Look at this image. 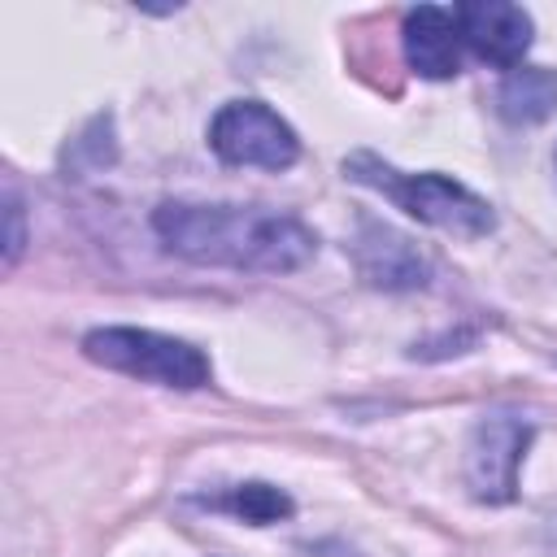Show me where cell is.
<instances>
[{
  "label": "cell",
  "instance_id": "6da1fadb",
  "mask_svg": "<svg viewBox=\"0 0 557 557\" xmlns=\"http://www.w3.org/2000/svg\"><path fill=\"white\" fill-rule=\"evenodd\" d=\"M161 244L196 265L287 274L313 261L318 235L296 218L261 205H191L165 200L152 213Z\"/></svg>",
  "mask_w": 557,
  "mask_h": 557
},
{
  "label": "cell",
  "instance_id": "7a4b0ae2",
  "mask_svg": "<svg viewBox=\"0 0 557 557\" xmlns=\"http://www.w3.org/2000/svg\"><path fill=\"white\" fill-rule=\"evenodd\" d=\"M344 174L361 187H374L383 200H392L396 209H405L409 218L435 226V231H448V235H461V239H479L496 226V213L483 196H474L470 187H461L457 178L448 174H405L396 165H387L383 157L357 148L344 157Z\"/></svg>",
  "mask_w": 557,
  "mask_h": 557
},
{
  "label": "cell",
  "instance_id": "3957f363",
  "mask_svg": "<svg viewBox=\"0 0 557 557\" xmlns=\"http://www.w3.org/2000/svg\"><path fill=\"white\" fill-rule=\"evenodd\" d=\"M83 352L117 374L157 383V387H178V392H196L213 379L209 357L174 335L161 331H139V326H96L83 335Z\"/></svg>",
  "mask_w": 557,
  "mask_h": 557
},
{
  "label": "cell",
  "instance_id": "277c9868",
  "mask_svg": "<svg viewBox=\"0 0 557 557\" xmlns=\"http://www.w3.org/2000/svg\"><path fill=\"white\" fill-rule=\"evenodd\" d=\"M209 148L226 165H257V170H287L300 157L296 131L261 100H231L209 122Z\"/></svg>",
  "mask_w": 557,
  "mask_h": 557
},
{
  "label": "cell",
  "instance_id": "5b68a950",
  "mask_svg": "<svg viewBox=\"0 0 557 557\" xmlns=\"http://www.w3.org/2000/svg\"><path fill=\"white\" fill-rule=\"evenodd\" d=\"M531 426L518 418H483L466 444V483L474 500L505 505L518 496V466L527 457Z\"/></svg>",
  "mask_w": 557,
  "mask_h": 557
},
{
  "label": "cell",
  "instance_id": "8992f818",
  "mask_svg": "<svg viewBox=\"0 0 557 557\" xmlns=\"http://www.w3.org/2000/svg\"><path fill=\"white\" fill-rule=\"evenodd\" d=\"M457 17V30H461V44L496 65V70H518L527 48H531V13L522 4H509V0H466L453 9Z\"/></svg>",
  "mask_w": 557,
  "mask_h": 557
},
{
  "label": "cell",
  "instance_id": "52a82bcc",
  "mask_svg": "<svg viewBox=\"0 0 557 557\" xmlns=\"http://www.w3.org/2000/svg\"><path fill=\"white\" fill-rule=\"evenodd\" d=\"M405 39V61L422 78H457L461 74V30L453 9L440 4H418L405 13L400 26Z\"/></svg>",
  "mask_w": 557,
  "mask_h": 557
},
{
  "label": "cell",
  "instance_id": "ba28073f",
  "mask_svg": "<svg viewBox=\"0 0 557 557\" xmlns=\"http://www.w3.org/2000/svg\"><path fill=\"white\" fill-rule=\"evenodd\" d=\"M357 265L374 287H418L426 283V261L413 252V244L387 226L366 222V235L357 239Z\"/></svg>",
  "mask_w": 557,
  "mask_h": 557
},
{
  "label": "cell",
  "instance_id": "9c48e42d",
  "mask_svg": "<svg viewBox=\"0 0 557 557\" xmlns=\"http://www.w3.org/2000/svg\"><path fill=\"white\" fill-rule=\"evenodd\" d=\"M496 109L513 126L544 122L557 109V70H548V65H518V70H509L500 91H496Z\"/></svg>",
  "mask_w": 557,
  "mask_h": 557
},
{
  "label": "cell",
  "instance_id": "30bf717a",
  "mask_svg": "<svg viewBox=\"0 0 557 557\" xmlns=\"http://www.w3.org/2000/svg\"><path fill=\"white\" fill-rule=\"evenodd\" d=\"M205 505L209 509H226V513H235V518H244L252 527H270L278 518H292V496L270 487V483H239V487H226L222 496H213Z\"/></svg>",
  "mask_w": 557,
  "mask_h": 557
},
{
  "label": "cell",
  "instance_id": "8fae6325",
  "mask_svg": "<svg viewBox=\"0 0 557 557\" xmlns=\"http://www.w3.org/2000/svg\"><path fill=\"white\" fill-rule=\"evenodd\" d=\"M4 218H9V239H4V265H13L22 257V244H26V231H22V200L9 191L4 200Z\"/></svg>",
  "mask_w": 557,
  "mask_h": 557
},
{
  "label": "cell",
  "instance_id": "7c38bea8",
  "mask_svg": "<svg viewBox=\"0 0 557 557\" xmlns=\"http://www.w3.org/2000/svg\"><path fill=\"white\" fill-rule=\"evenodd\" d=\"M548 548H553V557H557V518H553V527H548Z\"/></svg>",
  "mask_w": 557,
  "mask_h": 557
}]
</instances>
